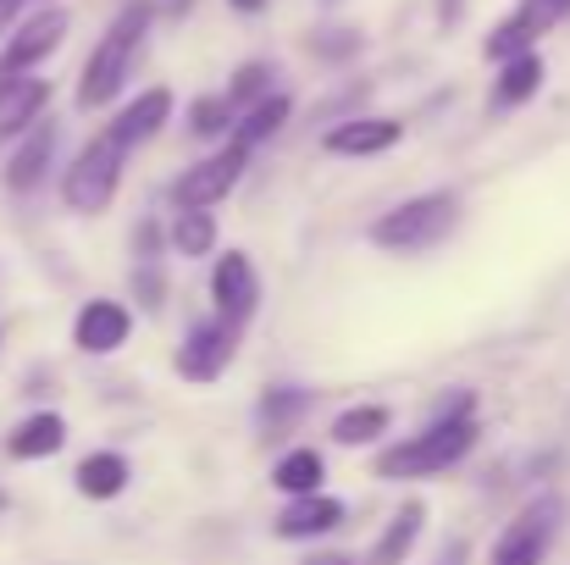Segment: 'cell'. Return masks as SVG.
Listing matches in <instances>:
<instances>
[{"label":"cell","instance_id":"6da1fadb","mask_svg":"<svg viewBox=\"0 0 570 565\" xmlns=\"http://www.w3.org/2000/svg\"><path fill=\"white\" fill-rule=\"evenodd\" d=\"M150 22H156V6H150V0H128V6L111 17V28L100 33V45L89 50V61H83V72H78V95H72L78 111H106V106L128 89Z\"/></svg>","mask_w":570,"mask_h":565},{"label":"cell","instance_id":"7a4b0ae2","mask_svg":"<svg viewBox=\"0 0 570 565\" xmlns=\"http://www.w3.org/2000/svg\"><path fill=\"white\" fill-rule=\"evenodd\" d=\"M476 438H482L476 416H438L421 432H410L399 444H382L377 460H372V477L377 483H426V477H443L449 466H460L476 449Z\"/></svg>","mask_w":570,"mask_h":565},{"label":"cell","instance_id":"3957f363","mask_svg":"<svg viewBox=\"0 0 570 565\" xmlns=\"http://www.w3.org/2000/svg\"><path fill=\"white\" fill-rule=\"evenodd\" d=\"M454 227H460V194L454 188H426V194H410L393 211H382L377 222L366 227V238L377 250H387V255H426Z\"/></svg>","mask_w":570,"mask_h":565},{"label":"cell","instance_id":"277c9868","mask_svg":"<svg viewBox=\"0 0 570 565\" xmlns=\"http://www.w3.org/2000/svg\"><path fill=\"white\" fill-rule=\"evenodd\" d=\"M122 167H128V150H122L111 134H95V139L72 156V167L61 173L67 211H78V216L111 211V199H117V188H122Z\"/></svg>","mask_w":570,"mask_h":565},{"label":"cell","instance_id":"5b68a950","mask_svg":"<svg viewBox=\"0 0 570 565\" xmlns=\"http://www.w3.org/2000/svg\"><path fill=\"white\" fill-rule=\"evenodd\" d=\"M67 28H72V17H67L61 6H45V11L22 17V22L6 33V45H0V89L17 84V78H33V72L67 45Z\"/></svg>","mask_w":570,"mask_h":565},{"label":"cell","instance_id":"8992f818","mask_svg":"<svg viewBox=\"0 0 570 565\" xmlns=\"http://www.w3.org/2000/svg\"><path fill=\"white\" fill-rule=\"evenodd\" d=\"M560 516H566L560 494H538L532 505H521V516H515V522L493 538L488 565H543V561H549L554 533H560Z\"/></svg>","mask_w":570,"mask_h":565},{"label":"cell","instance_id":"52a82bcc","mask_svg":"<svg viewBox=\"0 0 570 565\" xmlns=\"http://www.w3.org/2000/svg\"><path fill=\"white\" fill-rule=\"evenodd\" d=\"M244 167H249V145L227 139V145L210 150L205 162L184 167V178L173 184V205H178V211H210V205H222L233 188L244 184Z\"/></svg>","mask_w":570,"mask_h":565},{"label":"cell","instance_id":"ba28073f","mask_svg":"<svg viewBox=\"0 0 570 565\" xmlns=\"http://www.w3.org/2000/svg\"><path fill=\"white\" fill-rule=\"evenodd\" d=\"M566 17H570V0H521V6H515V11L482 39V56H488L493 67H504V61L538 50V39L554 33Z\"/></svg>","mask_w":570,"mask_h":565},{"label":"cell","instance_id":"9c48e42d","mask_svg":"<svg viewBox=\"0 0 570 565\" xmlns=\"http://www.w3.org/2000/svg\"><path fill=\"white\" fill-rule=\"evenodd\" d=\"M233 355H238V328L227 322V316H205V322H194L189 333H184V344H178V355H173V372L184 377V382H216V377L233 367Z\"/></svg>","mask_w":570,"mask_h":565},{"label":"cell","instance_id":"30bf717a","mask_svg":"<svg viewBox=\"0 0 570 565\" xmlns=\"http://www.w3.org/2000/svg\"><path fill=\"white\" fill-rule=\"evenodd\" d=\"M210 305L233 328H244L261 311V272H255V261L244 250H227V255L210 261Z\"/></svg>","mask_w":570,"mask_h":565},{"label":"cell","instance_id":"8fae6325","mask_svg":"<svg viewBox=\"0 0 570 565\" xmlns=\"http://www.w3.org/2000/svg\"><path fill=\"white\" fill-rule=\"evenodd\" d=\"M344 522H350L344 499H333V494H305V499H288V505L272 516V538H283V544H316V538L338 533Z\"/></svg>","mask_w":570,"mask_h":565},{"label":"cell","instance_id":"7c38bea8","mask_svg":"<svg viewBox=\"0 0 570 565\" xmlns=\"http://www.w3.org/2000/svg\"><path fill=\"white\" fill-rule=\"evenodd\" d=\"M404 139V123L399 117H344L322 134V150L327 156H344V162H366V156H387L393 145Z\"/></svg>","mask_w":570,"mask_h":565},{"label":"cell","instance_id":"4fadbf2b","mask_svg":"<svg viewBox=\"0 0 570 565\" xmlns=\"http://www.w3.org/2000/svg\"><path fill=\"white\" fill-rule=\"evenodd\" d=\"M134 333V311L122 300H83L72 316V344L83 355H117Z\"/></svg>","mask_w":570,"mask_h":565},{"label":"cell","instance_id":"5bb4252c","mask_svg":"<svg viewBox=\"0 0 570 565\" xmlns=\"http://www.w3.org/2000/svg\"><path fill=\"white\" fill-rule=\"evenodd\" d=\"M167 123H173V89H167V84H156V89H139V95H134V100L106 123V134L134 156V150H139V145H150Z\"/></svg>","mask_w":570,"mask_h":565},{"label":"cell","instance_id":"9a60e30c","mask_svg":"<svg viewBox=\"0 0 570 565\" xmlns=\"http://www.w3.org/2000/svg\"><path fill=\"white\" fill-rule=\"evenodd\" d=\"M56 150H61V128L45 117V123H39V128H28V134L17 139V150L6 156V188H11V194H33V188L50 178Z\"/></svg>","mask_w":570,"mask_h":565},{"label":"cell","instance_id":"2e32d148","mask_svg":"<svg viewBox=\"0 0 570 565\" xmlns=\"http://www.w3.org/2000/svg\"><path fill=\"white\" fill-rule=\"evenodd\" d=\"M45 106H50V78H17L0 89V145L6 139H22L28 128L45 123Z\"/></svg>","mask_w":570,"mask_h":565},{"label":"cell","instance_id":"e0dca14e","mask_svg":"<svg viewBox=\"0 0 570 565\" xmlns=\"http://www.w3.org/2000/svg\"><path fill=\"white\" fill-rule=\"evenodd\" d=\"M421 533H426V499H404V505L387 516L382 538L372 544V555H366L361 565H404L410 555H415Z\"/></svg>","mask_w":570,"mask_h":565},{"label":"cell","instance_id":"ac0fdd59","mask_svg":"<svg viewBox=\"0 0 570 565\" xmlns=\"http://www.w3.org/2000/svg\"><path fill=\"white\" fill-rule=\"evenodd\" d=\"M128 483H134V466H128V455H117V449H95V455H83L78 471H72V488H78L83 499H95V505L122 499Z\"/></svg>","mask_w":570,"mask_h":565},{"label":"cell","instance_id":"d6986e66","mask_svg":"<svg viewBox=\"0 0 570 565\" xmlns=\"http://www.w3.org/2000/svg\"><path fill=\"white\" fill-rule=\"evenodd\" d=\"M67 449V421L56 416V410H33V416H22L11 432H6V455L11 460H50V455H61Z\"/></svg>","mask_w":570,"mask_h":565},{"label":"cell","instance_id":"ffe728a7","mask_svg":"<svg viewBox=\"0 0 570 565\" xmlns=\"http://www.w3.org/2000/svg\"><path fill=\"white\" fill-rule=\"evenodd\" d=\"M311 410H316V393L283 382V388H266V393H261V405H255V427H261L266 438H288Z\"/></svg>","mask_w":570,"mask_h":565},{"label":"cell","instance_id":"44dd1931","mask_svg":"<svg viewBox=\"0 0 570 565\" xmlns=\"http://www.w3.org/2000/svg\"><path fill=\"white\" fill-rule=\"evenodd\" d=\"M543 78H549L543 56H538V50H527V56H515V61H504V67H499L488 106H493V111H515V106H527V100L543 89Z\"/></svg>","mask_w":570,"mask_h":565},{"label":"cell","instance_id":"7402d4cb","mask_svg":"<svg viewBox=\"0 0 570 565\" xmlns=\"http://www.w3.org/2000/svg\"><path fill=\"white\" fill-rule=\"evenodd\" d=\"M327 483V455L311 449V444H294L277 466H272V488L288 494V499H305V494H322Z\"/></svg>","mask_w":570,"mask_h":565},{"label":"cell","instance_id":"603a6c76","mask_svg":"<svg viewBox=\"0 0 570 565\" xmlns=\"http://www.w3.org/2000/svg\"><path fill=\"white\" fill-rule=\"evenodd\" d=\"M393 427V410L387 405H350V410H338L333 416V444L338 449H372V444H382V432Z\"/></svg>","mask_w":570,"mask_h":565},{"label":"cell","instance_id":"cb8c5ba5","mask_svg":"<svg viewBox=\"0 0 570 565\" xmlns=\"http://www.w3.org/2000/svg\"><path fill=\"white\" fill-rule=\"evenodd\" d=\"M288 117H294V100H288V95L277 89V95H266V100H255V106H249V111L238 117V134H233V139L255 150V145H266V139H277V134L288 128Z\"/></svg>","mask_w":570,"mask_h":565},{"label":"cell","instance_id":"d4e9b609","mask_svg":"<svg viewBox=\"0 0 570 565\" xmlns=\"http://www.w3.org/2000/svg\"><path fill=\"white\" fill-rule=\"evenodd\" d=\"M167 244H173V255H184V261L216 255V216H210V211H178L173 227H167Z\"/></svg>","mask_w":570,"mask_h":565},{"label":"cell","instance_id":"484cf974","mask_svg":"<svg viewBox=\"0 0 570 565\" xmlns=\"http://www.w3.org/2000/svg\"><path fill=\"white\" fill-rule=\"evenodd\" d=\"M189 134L194 139H233L238 134V106L227 100V95H199L189 106Z\"/></svg>","mask_w":570,"mask_h":565},{"label":"cell","instance_id":"4316f807","mask_svg":"<svg viewBox=\"0 0 570 565\" xmlns=\"http://www.w3.org/2000/svg\"><path fill=\"white\" fill-rule=\"evenodd\" d=\"M272 78H277V67H272V61H244V67L227 78V89H222V95H227V100L238 106V117H244L255 100L277 95V89H272Z\"/></svg>","mask_w":570,"mask_h":565},{"label":"cell","instance_id":"83f0119b","mask_svg":"<svg viewBox=\"0 0 570 565\" xmlns=\"http://www.w3.org/2000/svg\"><path fill=\"white\" fill-rule=\"evenodd\" d=\"M361 33L355 28H322V33H311V56H322V61H350V56H361Z\"/></svg>","mask_w":570,"mask_h":565},{"label":"cell","instance_id":"f1b7e54d","mask_svg":"<svg viewBox=\"0 0 570 565\" xmlns=\"http://www.w3.org/2000/svg\"><path fill=\"white\" fill-rule=\"evenodd\" d=\"M134 300L145 311H161L167 305V272H161V261H139L134 266Z\"/></svg>","mask_w":570,"mask_h":565},{"label":"cell","instance_id":"f546056e","mask_svg":"<svg viewBox=\"0 0 570 565\" xmlns=\"http://www.w3.org/2000/svg\"><path fill=\"white\" fill-rule=\"evenodd\" d=\"M161 250H167V227H161L156 216H145V222L134 227V255H139V261H161Z\"/></svg>","mask_w":570,"mask_h":565},{"label":"cell","instance_id":"4dcf8cb0","mask_svg":"<svg viewBox=\"0 0 570 565\" xmlns=\"http://www.w3.org/2000/svg\"><path fill=\"white\" fill-rule=\"evenodd\" d=\"M432 565H471V544H465V538H449V544L438 549V561Z\"/></svg>","mask_w":570,"mask_h":565},{"label":"cell","instance_id":"1f68e13d","mask_svg":"<svg viewBox=\"0 0 570 565\" xmlns=\"http://www.w3.org/2000/svg\"><path fill=\"white\" fill-rule=\"evenodd\" d=\"M22 6H28V0H0V45H6V33L22 22Z\"/></svg>","mask_w":570,"mask_h":565},{"label":"cell","instance_id":"d6a6232c","mask_svg":"<svg viewBox=\"0 0 570 565\" xmlns=\"http://www.w3.org/2000/svg\"><path fill=\"white\" fill-rule=\"evenodd\" d=\"M299 565H361L355 555H344V549H311Z\"/></svg>","mask_w":570,"mask_h":565},{"label":"cell","instance_id":"836d02e7","mask_svg":"<svg viewBox=\"0 0 570 565\" xmlns=\"http://www.w3.org/2000/svg\"><path fill=\"white\" fill-rule=\"evenodd\" d=\"M272 0H227V11H238V17H261Z\"/></svg>","mask_w":570,"mask_h":565},{"label":"cell","instance_id":"e575fe53","mask_svg":"<svg viewBox=\"0 0 570 565\" xmlns=\"http://www.w3.org/2000/svg\"><path fill=\"white\" fill-rule=\"evenodd\" d=\"M0 510H6V494H0Z\"/></svg>","mask_w":570,"mask_h":565},{"label":"cell","instance_id":"d590c367","mask_svg":"<svg viewBox=\"0 0 570 565\" xmlns=\"http://www.w3.org/2000/svg\"><path fill=\"white\" fill-rule=\"evenodd\" d=\"M0 344H6V328H0Z\"/></svg>","mask_w":570,"mask_h":565},{"label":"cell","instance_id":"8d00e7d4","mask_svg":"<svg viewBox=\"0 0 570 565\" xmlns=\"http://www.w3.org/2000/svg\"><path fill=\"white\" fill-rule=\"evenodd\" d=\"M39 6H56V0H39Z\"/></svg>","mask_w":570,"mask_h":565}]
</instances>
